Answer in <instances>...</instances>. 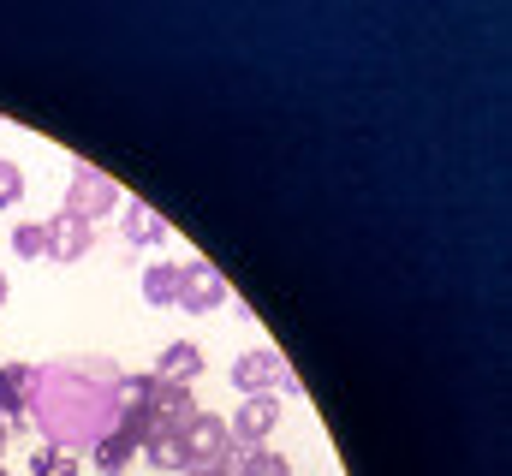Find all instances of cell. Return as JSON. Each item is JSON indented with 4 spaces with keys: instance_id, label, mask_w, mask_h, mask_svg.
Here are the masks:
<instances>
[{
    "instance_id": "1",
    "label": "cell",
    "mask_w": 512,
    "mask_h": 476,
    "mask_svg": "<svg viewBox=\"0 0 512 476\" xmlns=\"http://www.w3.org/2000/svg\"><path fill=\"white\" fill-rule=\"evenodd\" d=\"M233 387H239L245 399H256V393H274V399H280V393H298L292 369L280 363V352H268V346H262V352H245L233 363Z\"/></svg>"
},
{
    "instance_id": "10",
    "label": "cell",
    "mask_w": 512,
    "mask_h": 476,
    "mask_svg": "<svg viewBox=\"0 0 512 476\" xmlns=\"http://www.w3.org/2000/svg\"><path fill=\"white\" fill-rule=\"evenodd\" d=\"M90 459H96V471H102V476H126V465L137 459V435H126V429H108V435H96Z\"/></svg>"
},
{
    "instance_id": "6",
    "label": "cell",
    "mask_w": 512,
    "mask_h": 476,
    "mask_svg": "<svg viewBox=\"0 0 512 476\" xmlns=\"http://www.w3.org/2000/svg\"><path fill=\"white\" fill-rule=\"evenodd\" d=\"M42 227H48V256H54V262H78V256L96 244L90 221H78V215H66V209H60L54 221H42Z\"/></svg>"
},
{
    "instance_id": "15",
    "label": "cell",
    "mask_w": 512,
    "mask_h": 476,
    "mask_svg": "<svg viewBox=\"0 0 512 476\" xmlns=\"http://www.w3.org/2000/svg\"><path fill=\"white\" fill-rule=\"evenodd\" d=\"M30 476H78V459L60 453V447H42V453L30 459Z\"/></svg>"
},
{
    "instance_id": "2",
    "label": "cell",
    "mask_w": 512,
    "mask_h": 476,
    "mask_svg": "<svg viewBox=\"0 0 512 476\" xmlns=\"http://www.w3.org/2000/svg\"><path fill=\"white\" fill-rule=\"evenodd\" d=\"M221 304H227V280H221V268H209V262H185V280H179V310L209 316V310H221Z\"/></svg>"
},
{
    "instance_id": "19",
    "label": "cell",
    "mask_w": 512,
    "mask_h": 476,
    "mask_svg": "<svg viewBox=\"0 0 512 476\" xmlns=\"http://www.w3.org/2000/svg\"><path fill=\"white\" fill-rule=\"evenodd\" d=\"M0 304H6V274H0Z\"/></svg>"
},
{
    "instance_id": "16",
    "label": "cell",
    "mask_w": 512,
    "mask_h": 476,
    "mask_svg": "<svg viewBox=\"0 0 512 476\" xmlns=\"http://www.w3.org/2000/svg\"><path fill=\"white\" fill-rule=\"evenodd\" d=\"M24 197V167L18 161H0V209H12Z\"/></svg>"
},
{
    "instance_id": "7",
    "label": "cell",
    "mask_w": 512,
    "mask_h": 476,
    "mask_svg": "<svg viewBox=\"0 0 512 476\" xmlns=\"http://www.w3.org/2000/svg\"><path fill=\"white\" fill-rule=\"evenodd\" d=\"M36 369L30 363H0V417H24L30 399H36Z\"/></svg>"
},
{
    "instance_id": "14",
    "label": "cell",
    "mask_w": 512,
    "mask_h": 476,
    "mask_svg": "<svg viewBox=\"0 0 512 476\" xmlns=\"http://www.w3.org/2000/svg\"><path fill=\"white\" fill-rule=\"evenodd\" d=\"M233 476H292V465H286L280 453H268V447H256V453H245V459L233 465Z\"/></svg>"
},
{
    "instance_id": "8",
    "label": "cell",
    "mask_w": 512,
    "mask_h": 476,
    "mask_svg": "<svg viewBox=\"0 0 512 476\" xmlns=\"http://www.w3.org/2000/svg\"><path fill=\"white\" fill-rule=\"evenodd\" d=\"M137 453H143V459H149L155 471H173V476L191 465V459H185V429H149Z\"/></svg>"
},
{
    "instance_id": "12",
    "label": "cell",
    "mask_w": 512,
    "mask_h": 476,
    "mask_svg": "<svg viewBox=\"0 0 512 476\" xmlns=\"http://www.w3.org/2000/svg\"><path fill=\"white\" fill-rule=\"evenodd\" d=\"M12 250H18L24 262H42V256H48V227H42V221H18V227H12Z\"/></svg>"
},
{
    "instance_id": "9",
    "label": "cell",
    "mask_w": 512,
    "mask_h": 476,
    "mask_svg": "<svg viewBox=\"0 0 512 476\" xmlns=\"http://www.w3.org/2000/svg\"><path fill=\"white\" fill-rule=\"evenodd\" d=\"M155 375H161V381L191 387V381L203 375V352H197L191 340H173V346H161V357H155Z\"/></svg>"
},
{
    "instance_id": "5",
    "label": "cell",
    "mask_w": 512,
    "mask_h": 476,
    "mask_svg": "<svg viewBox=\"0 0 512 476\" xmlns=\"http://www.w3.org/2000/svg\"><path fill=\"white\" fill-rule=\"evenodd\" d=\"M227 447H233V435H227V417H215V411H197V417L185 423V459H191V465L227 459Z\"/></svg>"
},
{
    "instance_id": "13",
    "label": "cell",
    "mask_w": 512,
    "mask_h": 476,
    "mask_svg": "<svg viewBox=\"0 0 512 476\" xmlns=\"http://www.w3.org/2000/svg\"><path fill=\"white\" fill-rule=\"evenodd\" d=\"M126 238L131 244H155V238H167V227H161V215H149L143 203H126Z\"/></svg>"
},
{
    "instance_id": "4",
    "label": "cell",
    "mask_w": 512,
    "mask_h": 476,
    "mask_svg": "<svg viewBox=\"0 0 512 476\" xmlns=\"http://www.w3.org/2000/svg\"><path fill=\"white\" fill-rule=\"evenodd\" d=\"M114 203H120L114 179H102V173L78 167V179H72V191H66V215H78V221H96V215H108Z\"/></svg>"
},
{
    "instance_id": "18",
    "label": "cell",
    "mask_w": 512,
    "mask_h": 476,
    "mask_svg": "<svg viewBox=\"0 0 512 476\" xmlns=\"http://www.w3.org/2000/svg\"><path fill=\"white\" fill-rule=\"evenodd\" d=\"M0 453H6V417H0Z\"/></svg>"
},
{
    "instance_id": "3",
    "label": "cell",
    "mask_w": 512,
    "mask_h": 476,
    "mask_svg": "<svg viewBox=\"0 0 512 476\" xmlns=\"http://www.w3.org/2000/svg\"><path fill=\"white\" fill-rule=\"evenodd\" d=\"M155 375V369H149ZM197 417V399H191V387H179V381H149V429H185Z\"/></svg>"
},
{
    "instance_id": "11",
    "label": "cell",
    "mask_w": 512,
    "mask_h": 476,
    "mask_svg": "<svg viewBox=\"0 0 512 476\" xmlns=\"http://www.w3.org/2000/svg\"><path fill=\"white\" fill-rule=\"evenodd\" d=\"M179 280H185V262H155V268H143V298L155 310H167V304H179Z\"/></svg>"
},
{
    "instance_id": "17",
    "label": "cell",
    "mask_w": 512,
    "mask_h": 476,
    "mask_svg": "<svg viewBox=\"0 0 512 476\" xmlns=\"http://www.w3.org/2000/svg\"><path fill=\"white\" fill-rule=\"evenodd\" d=\"M179 476H233V453L227 459H209V465H185Z\"/></svg>"
}]
</instances>
